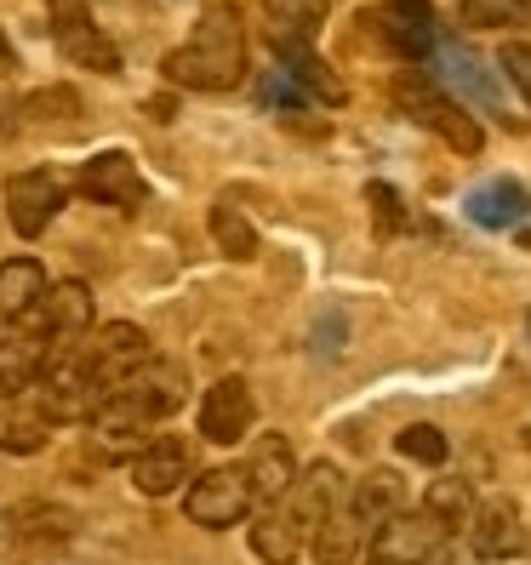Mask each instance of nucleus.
<instances>
[{"instance_id":"39448f33","label":"nucleus","mask_w":531,"mask_h":565,"mask_svg":"<svg viewBox=\"0 0 531 565\" xmlns=\"http://www.w3.org/2000/svg\"><path fill=\"white\" fill-rule=\"evenodd\" d=\"M367 23L378 29V41L406 63H428L440 52V23H435V7H428V0H383Z\"/></svg>"},{"instance_id":"c9c22d12","label":"nucleus","mask_w":531,"mask_h":565,"mask_svg":"<svg viewBox=\"0 0 531 565\" xmlns=\"http://www.w3.org/2000/svg\"><path fill=\"white\" fill-rule=\"evenodd\" d=\"M520 252H531V223L520 228Z\"/></svg>"},{"instance_id":"aec40b11","label":"nucleus","mask_w":531,"mask_h":565,"mask_svg":"<svg viewBox=\"0 0 531 565\" xmlns=\"http://www.w3.org/2000/svg\"><path fill=\"white\" fill-rule=\"evenodd\" d=\"M41 372H46V343L35 338V331H12V338H0V406L23 401V394L41 383Z\"/></svg>"},{"instance_id":"f8f14e48","label":"nucleus","mask_w":531,"mask_h":565,"mask_svg":"<svg viewBox=\"0 0 531 565\" xmlns=\"http://www.w3.org/2000/svg\"><path fill=\"white\" fill-rule=\"evenodd\" d=\"M252 417H257V406H252V388L241 377H217L201 394V435L212 446H241L252 435Z\"/></svg>"},{"instance_id":"b1692460","label":"nucleus","mask_w":531,"mask_h":565,"mask_svg":"<svg viewBox=\"0 0 531 565\" xmlns=\"http://www.w3.org/2000/svg\"><path fill=\"white\" fill-rule=\"evenodd\" d=\"M304 531H297V520L286 514V503H275V509H257V520H252V554L263 559V565H291L297 554H304Z\"/></svg>"},{"instance_id":"4c0bfd02","label":"nucleus","mask_w":531,"mask_h":565,"mask_svg":"<svg viewBox=\"0 0 531 565\" xmlns=\"http://www.w3.org/2000/svg\"><path fill=\"white\" fill-rule=\"evenodd\" d=\"M428 565H440V559H428Z\"/></svg>"},{"instance_id":"2f4dec72","label":"nucleus","mask_w":531,"mask_h":565,"mask_svg":"<svg viewBox=\"0 0 531 565\" xmlns=\"http://www.w3.org/2000/svg\"><path fill=\"white\" fill-rule=\"evenodd\" d=\"M394 446H401V457H412V462H423V469H440V462H446V435H440V428L435 423H412V428H401V440H394Z\"/></svg>"},{"instance_id":"4be33fe9","label":"nucleus","mask_w":531,"mask_h":565,"mask_svg":"<svg viewBox=\"0 0 531 565\" xmlns=\"http://www.w3.org/2000/svg\"><path fill=\"white\" fill-rule=\"evenodd\" d=\"M183 388H189V377H183V365H172V360H149L138 377H131L120 394H131L155 423L166 417V412H178L183 406Z\"/></svg>"},{"instance_id":"c756f323","label":"nucleus","mask_w":531,"mask_h":565,"mask_svg":"<svg viewBox=\"0 0 531 565\" xmlns=\"http://www.w3.org/2000/svg\"><path fill=\"white\" fill-rule=\"evenodd\" d=\"M212 241H217L223 257H235V263H252L257 257V228L246 223L241 206H229V201L212 206Z\"/></svg>"},{"instance_id":"7c9ffc66","label":"nucleus","mask_w":531,"mask_h":565,"mask_svg":"<svg viewBox=\"0 0 531 565\" xmlns=\"http://www.w3.org/2000/svg\"><path fill=\"white\" fill-rule=\"evenodd\" d=\"M463 23L469 29H525L531 0H463Z\"/></svg>"},{"instance_id":"f3484780","label":"nucleus","mask_w":531,"mask_h":565,"mask_svg":"<svg viewBox=\"0 0 531 565\" xmlns=\"http://www.w3.org/2000/svg\"><path fill=\"white\" fill-rule=\"evenodd\" d=\"M349 509H354V520L378 537V531H383L394 514H406V480L394 475V469H372V475H360V480L349 486Z\"/></svg>"},{"instance_id":"f704fd0d","label":"nucleus","mask_w":531,"mask_h":565,"mask_svg":"<svg viewBox=\"0 0 531 565\" xmlns=\"http://www.w3.org/2000/svg\"><path fill=\"white\" fill-rule=\"evenodd\" d=\"M12 70H18V52H12V46H7V35H0V81H7V75H12Z\"/></svg>"},{"instance_id":"423d86ee","label":"nucleus","mask_w":531,"mask_h":565,"mask_svg":"<svg viewBox=\"0 0 531 565\" xmlns=\"http://www.w3.org/2000/svg\"><path fill=\"white\" fill-rule=\"evenodd\" d=\"M63 201H70V178L57 166H35V172H18L7 183V217L23 241L46 235V223L63 212Z\"/></svg>"},{"instance_id":"dca6fc26","label":"nucleus","mask_w":531,"mask_h":565,"mask_svg":"<svg viewBox=\"0 0 531 565\" xmlns=\"http://www.w3.org/2000/svg\"><path fill=\"white\" fill-rule=\"evenodd\" d=\"M275 63H280L286 81H297V86L315 97V104H331V109H338L343 97H349V86H343L338 70H331V63L315 52V41H286V46H275Z\"/></svg>"},{"instance_id":"4468645a","label":"nucleus","mask_w":531,"mask_h":565,"mask_svg":"<svg viewBox=\"0 0 531 565\" xmlns=\"http://www.w3.org/2000/svg\"><path fill=\"white\" fill-rule=\"evenodd\" d=\"M189 446L172 440V435H155L138 457H131V486H138L144 497H172L183 480H189Z\"/></svg>"},{"instance_id":"f257e3e1","label":"nucleus","mask_w":531,"mask_h":565,"mask_svg":"<svg viewBox=\"0 0 531 565\" xmlns=\"http://www.w3.org/2000/svg\"><path fill=\"white\" fill-rule=\"evenodd\" d=\"M166 81L183 92H235L246 81V23L235 7H206L194 35L166 52Z\"/></svg>"},{"instance_id":"7ed1b4c3","label":"nucleus","mask_w":531,"mask_h":565,"mask_svg":"<svg viewBox=\"0 0 531 565\" xmlns=\"http://www.w3.org/2000/svg\"><path fill=\"white\" fill-rule=\"evenodd\" d=\"M252 509H257V491H252L246 462H235V469H206L201 480H189V491H183V514L194 525H206V531L241 525Z\"/></svg>"},{"instance_id":"6e6552de","label":"nucleus","mask_w":531,"mask_h":565,"mask_svg":"<svg viewBox=\"0 0 531 565\" xmlns=\"http://www.w3.org/2000/svg\"><path fill=\"white\" fill-rule=\"evenodd\" d=\"M46 349H63V343H86L92 338V291L81 280H57L46 297H41V309L23 320Z\"/></svg>"},{"instance_id":"bb28decb","label":"nucleus","mask_w":531,"mask_h":565,"mask_svg":"<svg viewBox=\"0 0 531 565\" xmlns=\"http://www.w3.org/2000/svg\"><path fill=\"white\" fill-rule=\"evenodd\" d=\"M435 63L446 70V81H452L457 92H469V97H475L480 109H497V86L486 81V70L475 63V52H469V46H457V41H446V35H440V52H435Z\"/></svg>"},{"instance_id":"cd10ccee","label":"nucleus","mask_w":531,"mask_h":565,"mask_svg":"<svg viewBox=\"0 0 531 565\" xmlns=\"http://www.w3.org/2000/svg\"><path fill=\"white\" fill-rule=\"evenodd\" d=\"M423 509L428 514H435L446 531H463V525H475V486L469 480H435V486H428L423 491Z\"/></svg>"},{"instance_id":"5701e85b","label":"nucleus","mask_w":531,"mask_h":565,"mask_svg":"<svg viewBox=\"0 0 531 565\" xmlns=\"http://www.w3.org/2000/svg\"><path fill=\"white\" fill-rule=\"evenodd\" d=\"M367 548H372V531L354 520V509H349V503H343L338 514H331V520L315 531V543H309L315 565H354Z\"/></svg>"},{"instance_id":"473e14b6","label":"nucleus","mask_w":531,"mask_h":565,"mask_svg":"<svg viewBox=\"0 0 531 565\" xmlns=\"http://www.w3.org/2000/svg\"><path fill=\"white\" fill-rule=\"evenodd\" d=\"M367 206H372L378 235H401L406 228V206H401V194H394L389 183H367Z\"/></svg>"},{"instance_id":"412c9836","label":"nucleus","mask_w":531,"mask_h":565,"mask_svg":"<svg viewBox=\"0 0 531 565\" xmlns=\"http://www.w3.org/2000/svg\"><path fill=\"white\" fill-rule=\"evenodd\" d=\"M463 206H469V217H475L480 228H520L525 212H531V194H525V183H514V178H491V183H480Z\"/></svg>"},{"instance_id":"393cba45","label":"nucleus","mask_w":531,"mask_h":565,"mask_svg":"<svg viewBox=\"0 0 531 565\" xmlns=\"http://www.w3.org/2000/svg\"><path fill=\"white\" fill-rule=\"evenodd\" d=\"M46 440H52V417L41 406H29V401H7V406H0V451L35 457V451H46Z\"/></svg>"},{"instance_id":"0eeeda50","label":"nucleus","mask_w":531,"mask_h":565,"mask_svg":"<svg viewBox=\"0 0 531 565\" xmlns=\"http://www.w3.org/2000/svg\"><path fill=\"white\" fill-rule=\"evenodd\" d=\"M86 354H92V372L104 377L109 394H120L131 377L144 372V365L155 360L149 354V338L131 320H109V326H97L92 338H86Z\"/></svg>"},{"instance_id":"9b49d317","label":"nucleus","mask_w":531,"mask_h":565,"mask_svg":"<svg viewBox=\"0 0 531 565\" xmlns=\"http://www.w3.org/2000/svg\"><path fill=\"white\" fill-rule=\"evenodd\" d=\"M81 194H92L97 206H115V212H138L149 189H144L138 160H131L126 149H104V154H92L81 166Z\"/></svg>"},{"instance_id":"1a4fd4ad","label":"nucleus","mask_w":531,"mask_h":565,"mask_svg":"<svg viewBox=\"0 0 531 565\" xmlns=\"http://www.w3.org/2000/svg\"><path fill=\"white\" fill-rule=\"evenodd\" d=\"M440 543H446V525L428 514V509H417V514H394L372 537L367 559L372 565H428V559L440 554Z\"/></svg>"},{"instance_id":"6ab92c4d","label":"nucleus","mask_w":531,"mask_h":565,"mask_svg":"<svg viewBox=\"0 0 531 565\" xmlns=\"http://www.w3.org/2000/svg\"><path fill=\"white\" fill-rule=\"evenodd\" d=\"M246 475H252V491H257V509H275V503H286V491L297 486V457H291V446L280 435H269V440L252 446Z\"/></svg>"},{"instance_id":"ddd939ff","label":"nucleus","mask_w":531,"mask_h":565,"mask_svg":"<svg viewBox=\"0 0 531 565\" xmlns=\"http://www.w3.org/2000/svg\"><path fill=\"white\" fill-rule=\"evenodd\" d=\"M349 503V491H343V475L331 469V462H315V469H304L297 475V486L286 491V514L297 520V531H304V537L315 543V531L331 520Z\"/></svg>"},{"instance_id":"72a5a7b5","label":"nucleus","mask_w":531,"mask_h":565,"mask_svg":"<svg viewBox=\"0 0 531 565\" xmlns=\"http://www.w3.org/2000/svg\"><path fill=\"white\" fill-rule=\"evenodd\" d=\"M497 70H503V75L520 86V97L531 104V46H525V41H503V52H497Z\"/></svg>"},{"instance_id":"2eb2a0df","label":"nucleus","mask_w":531,"mask_h":565,"mask_svg":"<svg viewBox=\"0 0 531 565\" xmlns=\"http://www.w3.org/2000/svg\"><path fill=\"white\" fill-rule=\"evenodd\" d=\"M469 548L480 559H509L525 548V525H520V509L514 497H491V503L475 509V525H469Z\"/></svg>"},{"instance_id":"a878e982","label":"nucleus","mask_w":531,"mask_h":565,"mask_svg":"<svg viewBox=\"0 0 531 565\" xmlns=\"http://www.w3.org/2000/svg\"><path fill=\"white\" fill-rule=\"evenodd\" d=\"M0 525H7V537H35V543H63L75 531V514L70 509H57V503H18L0 514Z\"/></svg>"},{"instance_id":"58836bf2","label":"nucleus","mask_w":531,"mask_h":565,"mask_svg":"<svg viewBox=\"0 0 531 565\" xmlns=\"http://www.w3.org/2000/svg\"><path fill=\"white\" fill-rule=\"evenodd\" d=\"M367 565H372V559H367Z\"/></svg>"},{"instance_id":"9d476101","label":"nucleus","mask_w":531,"mask_h":565,"mask_svg":"<svg viewBox=\"0 0 531 565\" xmlns=\"http://www.w3.org/2000/svg\"><path fill=\"white\" fill-rule=\"evenodd\" d=\"M155 417L131 401V394H109L104 401V412L92 417V446H97V457H109V462H131L155 435Z\"/></svg>"},{"instance_id":"a211bd4d","label":"nucleus","mask_w":531,"mask_h":565,"mask_svg":"<svg viewBox=\"0 0 531 565\" xmlns=\"http://www.w3.org/2000/svg\"><path fill=\"white\" fill-rule=\"evenodd\" d=\"M46 291H52V280L35 257H7L0 263V326H23L41 309Z\"/></svg>"},{"instance_id":"20e7f679","label":"nucleus","mask_w":531,"mask_h":565,"mask_svg":"<svg viewBox=\"0 0 531 565\" xmlns=\"http://www.w3.org/2000/svg\"><path fill=\"white\" fill-rule=\"evenodd\" d=\"M52 7V35H57V52L75 63V70H92V75H120V52L104 29L92 23L86 0H46Z\"/></svg>"},{"instance_id":"c85d7f7f","label":"nucleus","mask_w":531,"mask_h":565,"mask_svg":"<svg viewBox=\"0 0 531 565\" xmlns=\"http://www.w3.org/2000/svg\"><path fill=\"white\" fill-rule=\"evenodd\" d=\"M320 12H326V0H269V41H275V46H286V41H315Z\"/></svg>"},{"instance_id":"f03ea898","label":"nucleus","mask_w":531,"mask_h":565,"mask_svg":"<svg viewBox=\"0 0 531 565\" xmlns=\"http://www.w3.org/2000/svg\"><path fill=\"white\" fill-rule=\"evenodd\" d=\"M394 109H401L412 126H428L435 138L446 143V149H457V154H480V143H486V131H480V120L457 104V97H446L435 81H428L423 70H406V75H394Z\"/></svg>"},{"instance_id":"e433bc0d","label":"nucleus","mask_w":531,"mask_h":565,"mask_svg":"<svg viewBox=\"0 0 531 565\" xmlns=\"http://www.w3.org/2000/svg\"><path fill=\"white\" fill-rule=\"evenodd\" d=\"M525 446H531V428H525Z\"/></svg>"}]
</instances>
